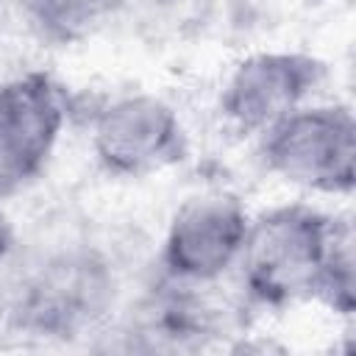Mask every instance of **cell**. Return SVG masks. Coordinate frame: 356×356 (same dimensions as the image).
I'll list each match as a JSON object with an SVG mask.
<instances>
[{
	"instance_id": "cell-1",
	"label": "cell",
	"mask_w": 356,
	"mask_h": 356,
	"mask_svg": "<svg viewBox=\"0 0 356 356\" xmlns=\"http://www.w3.org/2000/svg\"><path fill=\"white\" fill-rule=\"evenodd\" d=\"M337 220L303 203L278 206L250 220L239 256L248 298L273 309L314 298Z\"/></svg>"
},
{
	"instance_id": "cell-2",
	"label": "cell",
	"mask_w": 356,
	"mask_h": 356,
	"mask_svg": "<svg viewBox=\"0 0 356 356\" xmlns=\"http://www.w3.org/2000/svg\"><path fill=\"white\" fill-rule=\"evenodd\" d=\"M264 164L284 181L323 195L356 184V120L345 103L300 106L264 131Z\"/></svg>"
},
{
	"instance_id": "cell-3",
	"label": "cell",
	"mask_w": 356,
	"mask_h": 356,
	"mask_svg": "<svg viewBox=\"0 0 356 356\" xmlns=\"http://www.w3.org/2000/svg\"><path fill=\"white\" fill-rule=\"evenodd\" d=\"M250 228L248 209L231 192H203L186 197L161 245V267L178 284H211L228 273L245 248Z\"/></svg>"
},
{
	"instance_id": "cell-4",
	"label": "cell",
	"mask_w": 356,
	"mask_h": 356,
	"mask_svg": "<svg viewBox=\"0 0 356 356\" xmlns=\"http://www.w3.org/2000/svg\"><path fill=\"white\" fill-rule=\"evenodd\" d=\"M114 298L108 264L89 253H64L47 261L19 292L14 320L39 337H75L95 323Z\"/></svg>"
},
{
	"instance_id": "cell-5",
	"label": "cell",
	"mask_w": 356,
	"mask_h": 356,
	"mask_svg": "<svg viewBox=\"0 0 356 356\" xmlns=\"http://www.w3.org/2000/svg\"><path fill=\"white\" fill-rule=\"evenodd\" d=\"M92 150L111 175L139 178L186 156V136L170 103L153 95H125L95 114Z\"/></svg>"
},
{
	"instance_id": "cell-6",
	"label": "cell",
	"mask_w": 356,
	"mask_h": 356,
	"mask_svg": "<svg viewBox=\"0 0 356 356\" xmlns=\"http://www.w3.org/2000/svg\"><path fill=\"white\" fill-rule=\"evenodd\" d=\"M67 120L61 86L42 70L0 83V197L33 181Z\"/></svg>"
},
{
	"instance_id": "cell-7",
	"label": "cell",
	"mask_w": 356,
	"mask_h": 356,
	"mask_svg": "<svg viewBox=\"0 0 356 356\" xmlns=\"http://www.w3.org/2000/svg\"><path fill=\"white\" fill-rule=\"evenodd\" d=\"M325 78V64L306 53H253L228 75L220 111L242 134H264L300 108Z\"/></svg>"
},
{
	"instance_id": "cell-8",
	"label": "cell",
	"mask_w": 356,
	"mask_h": 356,
	"mask_svg": "<svg viewBox=\"0 0 356 356\" xmlns=\"http://www.w3.org/2000/svg\"><path fill=\"white\" fill-rule=\"evenodd\" d=\"M28 22L47 39L72 42L111 17L122 0H17Z\"/></svg>"
},
{
	"instance_id": "cell-9",
	"label": "cell",
	"mask_w": 356,
	"mask_h": 356,
	"mask_svg": "<svg viewBox=\"0 0 356 356\" xmlns=\"http://www.w3.org/2000/svg\"><path fill=\"white\" fill-rule=\"evenodd\" d=\"M314 298L328 303L337 314L350 317L356 309V273H353V228L348 220H337L323 275Z\"/></svg>"
},
{
	"instance_id": "cell-10",
	"label": "cell",
	"mask_w": 356,
	"mask_h": 356,
	"mask_svg": "<svg viewBox=\"0 0 356 356\" xmlns=\"http://www.w3.org/2000/svg\"><path fill=\"white\" fill-rule=\"evenodd\" d=\"M11 245H14V231H11L8 214H6V209H3V203H0V259L11 250Z\"/></svg>"
}]
</instances>
